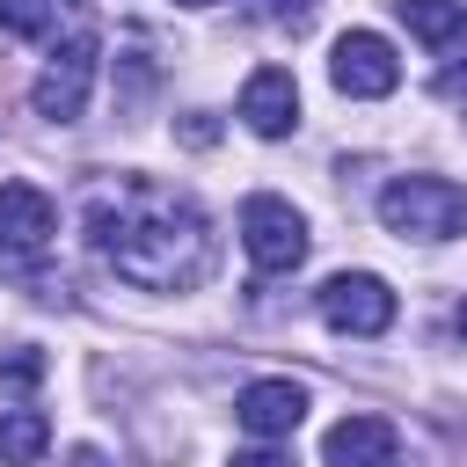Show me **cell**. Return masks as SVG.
I'll return each mask as SVG.
<instances>
[{"label": "cell", "instance_id": "7a4b0ae2", "mask_svg": "<svg viewBox=\"0 0 467 467\" xmlns=\"http://www.w3.org/2000/svg\"><path fill=\"white\" fill-rule=\"evenodd\" d=\"M379 219L401 241H452L467 226V190L445 175H401L379 190Z\"/></svg>", "mask_w": 467, "mask_h": 467}, {"label": "cell", "instance_id": "4fadbf2b", "mask_svg": "<svg viewBox=\"0 0 467 467\" xmlns=\"http://www.w3.org/2000/svg\"><path fill=\"white\" fill-rule=\"evenodd\" d=\"M36 379H44V350H36V343L0 350V394H29Z\"/></svg>", "mask_w": 467, "mask_h": 467}, {"label": "cell", "instance_id": "277c9868", "mask_svg": "<svg viewBox=\"0 0 467 467\" xmlns=\"http://www.w3.org/2000/svg\"><path fill=\"white\" fill-rule=\"evenodd\" d=\"M88 88H95V29H80V36L51 44V66L36 73L29 102H36V117H51V124H73V117L88 109Z\"/></svg>", "mask_w": 467, "mask_h": 467}, {"label": "cell", "instance_id": "7c38bea8", "mask_svg": "<svg viewBox=\"0 0 467 467\" xmlns=\"http://www.w3.org/2000/svg\"><path fill=\"white\" fill-rule=\"evenodd\" d=\"M394 7H401L409 36H423V44H452V36H467V0H394Z\"/></svg>", "mask_w": 467, "mask_h": 467}, {"label": "cell", "instance_id": "8992f818", "mask_svg": "<svg viewBox=\"0 0 467 467\" xmlns=\"http://www.w3.org/2000/svg\"><path fill=\"white\" fill-rule=\"evenodd\" d=\"M328 80H336L343 95H358V102H379V95L401 88V58H394V44H387L379 29H350V36H336Z\"/></svg>", "mask_w": 467, "mask_h": 467}, {"label": "cell", "instance_id": "9c48e42d", "mask_svg": "<svg viewBox=\"0 0 467 467\" xmlns=\"http://www.w3.org/2000/svg\"><path fill=\"white\" fill-rule=\"evenodd\" d=\"M321 460L328 467H394L401 460V431L387 416H343V423H328Z\"/></svg>", "mask_w": 467, "mask_h": 467}, {"label": "cell", "instance_id": "9a60e30c", "mask_svg": "<svg viewBox=\"0 0 467 467\" xmlns=\"http://www.w3.org/2000/svg\"><path fill=\"white\" fill-rule=\"evenodd\" d=\"M36 7H44V0H0V22H7L15 36H36Z\"/></svg>", "mask_w": 467, "mask_h": 467}, {"label": "cell", "instance_id": "5b68a950", "mask_svg": "<svg viewBox=\"0 0 467 467\" xmlns=\"http://www.w3.org/2000/svg\"><path fill=\"white\" fill-rule=\"evenodd\" d=\"M314 299H321V321H328L336 336H379V328L394 321V292H387V277H372V270H336Z\"/></svg>", "mask_w": 467, "mask_h": 467}, {"label": "cell", "instance_id": "ba28073f", "mask_svg": "<svg viewBox=\"0 0 467 467\" xmlns=\"http://www.w3.org/2000/svg\"><path fill=\"white\" fill-rule=\"evenodd\" d=\"M241 124H248L255 139H285V131L299 124V80H292L285 66H255L248 88H241Z\"/></svg>", "mask_w": 467, "mask_h": 467}, {"label": "cell", "instance_id": "5bb4252c", "mask_svg": "<svg viewBox=\"0 0 467 467\" xmlns=\"http://www.w3.org/2000/svg\"><path fill=\"white\" fill-rule=\"evenodd\" d=\"M255 15L277 22V29H306L314 22V0H255Z\"/></svg>", "mask_w": 467, "mask_h": 467}, {"label": "cell", "instance_id": "3957f363", "mask_svg": "<svg viewBox=\"0 0 467 467\" xmlns=\"http://www.w3.org/2000/svg\"><path fill=\"white\" fill-rule=\"evenodd\" d=\"M241 248H248V263H255V270L285 277V270H299V263H306V219H299L285 197L255 190V197L241 204Z\"/></svg>", "mask_w": 467, "mask_h": 467}, {"label": "cell", "instance_id": "e0dca14e", "mask_svg": "<svg viewBox=\"0 0 467 467\" xmlns=\"http://www.w3.org/2000/svg\"><path fill=\"white\" fill-rule=\"evenodd\" d=\"M182 139H190V146H212V139H219V124L197 109V117H182Z\"/></svg>", "mask_w": 467, "mask_h": 467}, {"label": "cell", "instance_id": "ffe728a7", "mask_svg": "<svg viewBox=\"0 0 467 467\" xmlns=\"http://www.w3.org/2000/svg\"><path fill=\"white\" fill-rule=\"evenodd\" d=\"M182 7H219V0H182Z\"/></svg>", "mask_w": 467, "mask_h": 467}, {"label": "cell", "instance_id": "6da1fadb", "mask_svg": "<svg viewBox=\"0 0 467 467\" xmlns=\"http://www.w3.org/2000/svg\"><path fill=\"white\" fill-rule=\"evenodd\" d=\"M88 241L139 292H190L212 270V226H204V212L182 190L153 182V175L102 182L88 197Z\"/></svg>", "mask_w": 467, "mask_h": 467}, {"label": "cell", "instance_id": "d6986e66", "mask_svg": "<svg viewBox=\"0 0 467 467\" xmlns=\"http://www.w3.org/2000/svg\"><path fill=\"white\" fill-rule=\"evenodd\" d=\"M452 321H460V336H467V299H460V314H452Z\"/></svg>", "mask_w": 467, "mask_h": 467}, {"label": "cell", "instance_id": "52a82bcc", "mask_svg": "<svg viewBox=\"0 0 467 467\" xmlns=\"http://www.w3.org/2000/svg\"><path fill=\"white\" fill-rule=\"evenodd\" d=\"M306 416V387L299 379H248L241 401H234V423L248 438H292Z\"/></svg>", "mask_w": 467, "mask_h": 467}, {"label": "cell", "instance_id": "8fae6325", "mask_svg": "<svg viewBox=\"0 0 467 467\" xmlns=\"http://www.w3.org/2000/svg\"><path fill=\"white\" fill-rule=\"evenodd\" d=\"M44 445H51L44 409H0V467H29Z\"/></svg>", "mask_w": 467, "mask_h": 467}, {"label": "cell", "instance_id": "30bf717a", "mask_svg": "<svg viewBox=\"0 0 467 467\" xmlns=\"http://www.w3.org/2000/svg\"><path fill=\"white\" fill-rule=\"evenodd\" d=\"M58 234V204L36 182H0V248L7 255H36Z\"/></svg>", "mask_w": 467, "mask_h": 467}, {"label": "cell", "instance_id": "2e32d148", "mask_svg": "<svg viewBox=\"0 0 467 467\" xmlns=\"http://www.w3.org/2000/svg\"><path fill=\"white\" fill-rule=\"evenodd\" d=\"M226 467H292V452H277V438H270V445H248V452H234Z\"/></svg>", "mask_w": 467, "mask_h": 467}, {"label": "cell", "instance_id": "ac0fdd59", "mask_svg": "<svg viewBox=\"0 0 467 467\" xmlns=\"http://www.w3.org/2000/svg\"><path fill=\"white\" fill-rule=\"evenodd\" d=\"M66 467H109V452H102V445H73V452H66Z\"/></svg>", "mask_w": 467, "mask_h": 467}]
</instances>
